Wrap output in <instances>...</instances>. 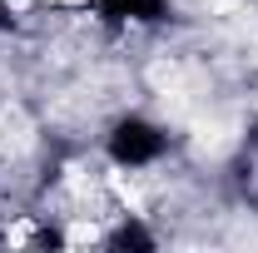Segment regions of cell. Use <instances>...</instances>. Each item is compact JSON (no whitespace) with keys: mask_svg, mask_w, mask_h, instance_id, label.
<instances>
[{"mask_svg":"<svg viewBox=\"0 0 258 253\" xmlns=\"http://www.w3.org/2000/svg\"><path fill=\"white\" fill-rule=\"evenodd\" d=\"M109 154L119 164H149V159L164 154V134L144 119H124V124L109 134Z\"/></svg>","mask_w":258,"mask_h":253,"instance_id":"6da1fadb","label":"cell"},{"mask_svg":"<svg viewBox=\"0 0 258 253\" xmlns=\"http://www.w3.org/2000/svg\"><path fill=\"white\" fill-rule=\"evenodd\" d=\"M104 20H164V0H99Z\"/></svg>","mask_w":258,"mask_h":253,"instance_id":"7a4b0ae2","label":"cell"},{"mask_svg":"<svg viewBox=\"0 0 258 253\" xmlns=\"http://www.w3.org/2000/svg\"><path fill=\"white\" fill-rule=\"evenodd\" d=\"M114 248H154V238H149L139 223H124V228L114 233Z\"/></svg>","mask_w":258,"mask_h":253,"instance_id":"3957f363","label":"cell"},{"mask_svg":"<svg viewBox=\"0 0 258 253\" xmlns=\"http://www.w3.org/2000/svg\"><path fill=\"white\" fill-rule=\"evenodd\" d=\"M0 25H5V10H0Z\"/></svg>","mask_w":258,"mask_h":253,"instance_id":"277c9868","label":"cell"}]
</instances>
